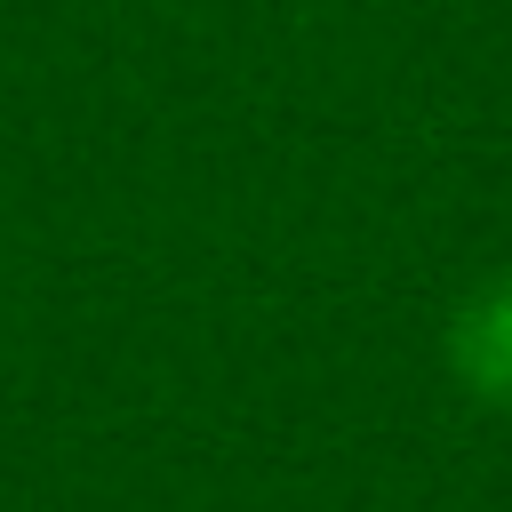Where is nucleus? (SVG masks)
Wrapping results in <instances>:
<instances>
[{"label": "nucleus", "instance_id": "obj_1", "mask_svg": "<svg viewBox=\"0 0 512 512\" xmlns=\"http://www.w3.org/2000/svg\"><path fill=\"white\" fill-rule=\"evenodd\" d=\"M440 352H448V376L464 384V400L512 416V272L480 280V288L448 312Z\"/></svg>", "mask_w": 512, "mask_h": 512}]
</instances>
